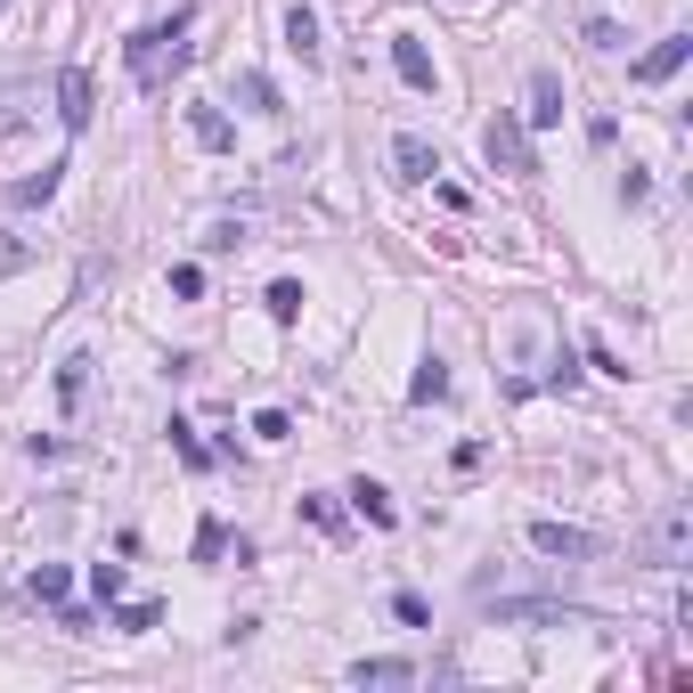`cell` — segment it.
<instances>
[{
    "label": "cell",
    "mask_w": 693,
    "mask_h": 693,
    "mask_svg": "<svg viewBox=\"0 0 693 693\" xmlns=\"http://www.w3.org/2000/svg\"><path fill=\"white\" fill-rule=\"evenodd\" d=\"M188 25H196V9H172L163 25H147V33L122 41V57H131V82H139V90H163V82H172V66H188V41H180Z\"/></svg>",
    "instance_id": "6da1fadb"
},
{
    "label": "cell",
    "mask_w": 693,
    "mask_h": 693,
    "mask_svg": "<svg viewBox=\"0 0 693 693\" xmlns=\"http://www.w3.org/2000/svg\"><path fill=\"white\" fill-rule=\"evenodd\" d=\"M481 612H490L498 628H587L579 604H555V596H481Z\"/></svg>",
    "instance_id": "7a4b0ae2"
},
{
    "label": "cell",
    "mask_w": 693,
    "mask_h": 693,
    "mask_svg": "<svg viewBox=\"0 0 693 693\" xmlns=\"http://www.w3.org/2000/svg\"><path fill=\"white\" fill-rule=\"evenodd\" d=\"M685 547H693V514H685V507H661L653 531L637 539V563H653V572H678Z\"/></svg>",
    "instance_id": "3957f363"
},
{
    "label": "cell",
    "mask_w": 693,
    "mask_h": 693,
    "mask_svg": "<svg viewBox=\"0 0 693 693\" xmlns=\"http://www.w3.org/2000/svg\"><path fill=\"white\" fill-rule=\"evenodd\" d=\"M481 156H490L498 172H514V180H531V172H539L531 131H522V115H490V122H481Z\"/></svg>",
    "instance_id": "277c9868"
},
{
    "label": "cell",
    "mask_w": 693,
    "mask_h": 693,
    "mask_svg": "<svg viewBox=\"0 0 693 693\" xmlns=\"http://www.w3.org/2000/svg\"><path fill=\"white\" fill-rule=\"evenodd\" d=\"M531 547L555 555V563H596V555H604L587 531H572V522H531Z\"/></svg>",
    "instance_id": "5b68a950"
},
{
    "label": "cell",
    "mask_w": 693,
    "mask_h": 693,
    "mask_svg": "<svg viewBox=\"0 0 693 693\" xmlns=\"http://www.w3.org/2000/svg\"><path fill=\"white\" fill-rule=\"evenodd\" d=\"M90 115H98L90 74H82V66H66V74H57V122H66V131H90Z\"/></svg>",
    "instance_id": "8992f818"
},
{
    "label": "cell",
    "mask_w": 693,
    "mask_h": 693,
    "mask_svg": "<svg viewBox=\"0 0 693 693\" xmlns=\"http://www.w3.org/2000/svg\"><path fill=\"white\" fill-rule=\"evenodd\" d=\"M188 139L213 147V156H228V147H237V131H228V115L213 107V98H188Z\"/></svg>",
    "instance_id": "52a82bcc"
},
{
    "label": "cell",
    "mask_w": 693,
    "mask_h": 693,
    "mask_svg": "<svg viewBox=\"0 0 693 693\" xmlns=\"http://www.w3.org/2000/svg\"><path fill=\"white\" fill-rule=\"evenodd\" d=\"M685 57H693V41H685V33H669V41H653V50H644L628 74H637V82H669V74L685 66Z\"/></svg>",
    "instance_id": "ba28073f"
},
{
    "label": "cell",
    "mask_w": 693,
    "mask_h": 693,
    "mask_svg": "<svg viewBox=\"0 0 693 693\" xmlns=\"http://www.w3.org/2000/svg\"><path fill=\"white\" fill-rule=\"evenodd\" d=\"M286 50L302 57V66H319V57H327V41H319V9H302V0L286 9Z\"/></svg>",
    "instance_id": "9c48e42d"
},
{
    "label": "cell",
    "mask_w": 693,
    "mask_h": 693,
    "mask_svg": "<svg viewBox=\"0 0 693 693\" xmlns=\"http://www.w3.org/2000/svg\"><path fill=\"white\" fill-rule=\"evenodd\" d=\"M392 66H401V82H408V90H433V57H425V41H416V33H392Z\"/></svg>",
    "instance_id": "30bf717a"
},
{
    "label": "cell",
    "mask_w": 693,
    "mask_h": 693,
    "mask_svg": "<svg viewBox=\"0 0 693 693\" xmlns=\"http://www.w3.org/2000/svg\"><path fill=\"white\" fill-rule=\"evenodd\" d=\"M392 163H401V180H433L440 172V147L416 139V131H401V139H392Z\"/></svg>",
    "instance_id": "8fae6325"
},
{
    "label": "cell",
    "mask_w": 693,
    "mask_h": 693,
    "mask_svg": "<svg viewBox=\"0 0 693 693\" xmlns=\"http://www.w3.org/2000/svg\"><path fill=\"white\" fill-rule=\"evenodd\" d=\"M522 122H563V82H555V66H531V115Z\"/></svg>",
    "instance_id": "7c38bea8"
},
{
    "label": "cell",
    "mask_w": 693,
    "mask_h": 693,
    "mask_svg": "<svg viewBox=\"0 0 693 693\" xmlns=\"http://www.w3.org/2000/svg\"><path fill=\"white\" fill-rule=\"evenodd\" d=\"M351 507H360V514L375 522V531H392V522H401V507H392V490H384V481H367V473L351 481Z\"/></svg>",
    "instance_id": "4fadbf2b"
},
{
    "label": "cell",
    "mask_w": 693,
    "mask_h": 693,
    "mask_svg": "<svg viewBox=\"0 0 693 693\" xmlns=\"http://www.w3.org/2000/svg\"><path fill=\"white\" fill-rule=\"evenodd\" d=\"M57 180H66V163H41V172L9 180V204H50V196H57Z\"/></svg>",
    "instance_id": "5bb4252c"
},
{
    "label": "cell",
    "mask_w": 693,
    "mask_h": 693,
    "mask_svg": "<svg viewBox=\"0 0 693 693\" xmlns=\"http://www.w3.org/2000/svg\"><path fill=\"white\" fill-rule=\"evenodd\" d=\"M25 596H33V604H66V596H74V579H66V563H41V572L25 579Z\"/></svg>",
    "instance_id": "9a60e30c"
},
{
    "label": "cell",
    "mask_w": 693,
    "mask_h": 693,
    "mask_svg": "<svg viewBox=\"0 0 693 693\" xmlns=\"http://www.w3.org/2000/svg\"><path fill=\"white\" fill-rule=\"evenodd\" d=\"M408 661H351V685H408Z\"/></svg>",
    "instance_id": "2e32d148"
},
{
    "label": "cell",
    "mask_w": 693,
    "mask_h": 693,
    "mask_svg": "<svg viewBox=\"0 0 693 693\" xmlns=\"http://www.w3.org/2000/svg\"><path fill=\"white\" fill-rule=\"evenodd\" d=\"M408 401H449V360H425V367H416Z\"/></svg>",
    "instance_id": "e0dca14e"
},
{
    "label": "cell",
    "mask_w": 693,
    "mask_h": 693,
    "mask_svg": "<svg viewBox=\"0 0 693 693\" xmlns=\"http://www.w3.org/2000/svg\"><path fill=\"white\" fill-rule=\"evenodd\" d=\"M172 449H180V466H188V473H204V466H213V449H204L196 425H180V416H172Z\"/></svg>",
    "instance_id": "ac0fdd59"
},
{
    "label": "cell",
    "mask_w": 693,
    "mask_h": 693,
    "mask_svg": "<svg viewBox=\"0 0 693 693\" xmlns=\"http://www.w3.org/2000/svg\"><path fill=\"white\" fill-rule=\"evenodd\" d=\"M237 98H245L254 115H286V107H278V90H269V74H237Z\"/></svg>",
    "instance_id": "d6986e66"
},
{
    "label": "cell",
    "mask_w": 693,
    "mask_h": 693,
    "mask_svg": "<svg viewBox=\"0 0 693 693\" xmlns=\"http://www.w3.org/2000/svg\"><path fill=\"white\" fill-rule=\"evenodd\" d=\"M269 319H278V327H294V319H302V286H294V278H278V286H269Z\"/></svg>",
    "instance_id": "ffe728a7"
},
{
    "label": "cell",
    "mask_w": 693,
    "mask_h": 693,
    "mask_svg": "<svg viewBox=\"0 0 693 693\" xmlns=\"http://www.w3.org/2000/svg\"><path fill=\"white\" fill-rule=\"evenodd\" d=\"M90 596L98 604H122V563H90Z\"/></svg>",
    "instance_id": "44dd1931"
},
{
    "label": "cell",
    "mask_w": 693,
    "mask_h": 693,
    "mask_svg": "<svg viewBox=\"0 0 693 693\" xmlns=\"http://www.w3.org/2000/svg\"><path fill=\"white\" fill-rule=\"evenodd\" d=\"M163 612H156V604H122V612H115V628H122V637H147V628H156Z\"/></svg>",
    "instance_id": "7402d4cb"
},
{
    "label": "cell",
    "mask_w": 693,
    "mask_h": 693,
    "mask_svg": "<svg viewBox=\"0 0 693 693\" xmlns=\"http://www.w3.org/2000/svg\"><path fill=\"white\" fill-rule=\"evenodd\" d=\"M82 375H90V360H82V351H74V360H66V367H57V401H66V408L82 401Z\"/></svg>",
    "instance_id": "603a6c76"
},
{
    "label": "cell",
    "mask_w": 693,
    "mask_h": 693,
    "mask_svg": "<svg viewBox=\"0 0 693 693\" xmlns=\"http://www.w3.org/2000/svg\"><path fill=\"white\" fill-rule=\"evenodd\" d=\"M33 262V245L25 237H9V228H0V278H17V269Z\"/></svg>",
    "instance_id": "cb8c5ba5"
},
{
    "label": "cell",
    "mask_w": 693,
    "mask_h": 693,
    "mask_svg": "<svg viewBox=\"0 0 693 693\" xmlns=\"http://www.w3.org/2000/svg\"><path fill=\"white\" fill-rule=\"evenodd\" d=\"M286 433H294L286 408H254V440H286Z\"/></svg>",
    "instance_id": "d4e9b609"
},
{
    "label": "cell",
    "mask_w": 693,
    "mask_h": 693,
    "mask_svg": "<svg viewBox=\"0 0 693 693\" xmlns=\"http://www.w3.org/2000/svg\"><path fill=\"white\" fill-rule=\"evenodd\" d=\"M172 294H180V302H196V294H204V269H196V262H172Z\"/></svg>",
    "instance_id": "484cf974"
},
{
    "label": "cell",
    "mask_w": 693,
    "mask_h": 693,
    "mask_svg": "<svg viewBox=\"0 0 693 693\" xmlns=\"http://www.w3.org/2000/svg\"><path fill=\"white\" fill-rule=\"evenodd\" d=\"M392 612H401V628H433V612H425V596H408V587H401V596H392Z\"/></svg>",
    "instance_id": "4316f807"
},
{
    "label": "cell",
    "mask_w": 693,
    "mask_h": 693,
    "mask_svg": "<svg viewBox=\"0 0 693 693\" xmlns=\"http://www.w3.org/2000/svg\"><path fill=\"white\" fill-rule=\"evenodd\" d=\"M587 50H620V25H612V17H587Z\"/></svg>",
    "instance_id": "83f0119b"
},
{
    "label": "cell",
    "mask_w": 693,
    "mask_h": 693,
    "mask_svg": "<svg viewBox=\"0 0 693 693\" xmlns=\"http://www.w3.org/2000/svg\"><path fill=\"white\" fill-rule=\"evenodd\" d=\"M644 196H653V180H644L637 163H628V172H620V204H644Z\"/></svg>",
    "instance_id": "f1b7e54d"
},
{
    "label": "cell",
    "mask_w": 693,
    "mask_h": 693,
    "mask_svg": "<svg viewBox=\"0 0 693 693\" xmlns=\"http://www.w3.org/2000/svg\"><path fill=\"white\" fill-rule=\"evenodd\" d=\"M302 514L319 522V531H343V514H334V498H302Z\"/></svg>",
    "instance_id": "f546056e"
},
{
    "label": "cell",
    "mask_w": 693,
    "mask_h": 693,
    "mask_svg": "<svg viewBox=\"0 0 693 693\" xmlns=\"http://www.w3.org/2000/svg\"><path fill=\"white\" fill-rule=\"evenodd\" d=\"M228 547V531H221V522H204V531H196V563H213Z\"/></svg>",
    "instance_id": "4dcf8cb0"
},
{
    "label": "cell",
    "mask_w": 693,
    "mask_h": 693,
    "mask_svg": "<svg viewBox=\"0 0 693 693\" xmlns=\"http://www.w3.org/2000/svg\"><path fill=\"white\" fill-rule=\"evenodd\" d=\"M0 9H9V0H0Z\"/></svg>",
    "instance_id": "1f68e13d"
}]
</instances>
